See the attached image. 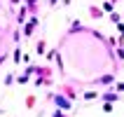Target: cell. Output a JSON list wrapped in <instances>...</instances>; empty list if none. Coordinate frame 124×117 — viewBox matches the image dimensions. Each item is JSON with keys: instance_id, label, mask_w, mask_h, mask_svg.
<instances>
[{"instance_id": "1", "label": "cell", "mask_w": 124, "mask_h": 117, "mask_svg": "<svg viewBox=\"0 0 124 117\" xmlns=\"http://www.w3.org/2000/svg\"><path fill=\"white\" fill-rule=\"evenodd\" d=\"M52 101H54L56 110H61V112H68L70 108H73V101H68V98L63 96L61 91H59V94H52Z\"/></svg>"}, {"instance_id": "2", "label": "cell", "mask_w": 124, "mask_h": 117, "mask_svg": "<svg viewBox=\"0 0 124 117\" xmlns=\"http://www.w3.org/2000/svg\"><path fill=\"white\" fill-rule=\"evenodd\" d=\"M115 80H117V73H103V75L94 77L91 84H94V87H108V84H112Z\"/></svg>"}, {"instance_id": "3", "label": "cell", "mask_w": 124, "mask_h": 117, "mask_svg": "<svg viewBox=\"0 0 124 117\" xmlns=\"http://www.w3.org/2000/svg\"><path fill=\"white\" fill-rule=\"evenodd\" d=\"M98 98H101L103 103H117V101H122L124 96H122V94H117L115 89H105V91L98 94Z\"/></svg>"}, {"instance_id": "4", "label": "cell", "mask_w": 124, "mask_h": 117, "mask_svg": "<svg viewBox=\"0 0 124 117\" xmlns=\"http://www.w3.org/2000/svg\"><path fill=\"white\" fill-rule=\"evenodd\" d=\"M35 26H38V16H31V21H28L26 26H23V35L28 38V35L33 33V28H35Z\"/></svg>"}, {"instance_id": "5", "label": "cell", "mask_w": 124, "mask_h": 117, "mask_svg": "<svg viewBox=\"0 0 124 117\" xmlns=\"http://www.w3.org/2000/svg\"><path fill=\"white\" fill-rule=\"evenodd\" d=\"M89 14L94 16V19H103V16H105L103 9H101V7H96V5H89Z\"/></svg>"}, {"instance_id": "6", "label": "cell", "mask_w": 124, "mask_h": 117, "mask_svg": "<svg viewBox=\"0 0 124 117\" xmlns=\"http://www.w3.org/2000/svg\"><path fill=\"white\" fill-rule=\"evenodd\" d=\"M101 9H103V14L108 16V14H112V12H115V5H112L110 0H108V2H103V7H101Z\"/></svg>"}, {"instance_id": "7", "label": "cell", "mask_w": 124, "mask_h": 117, "mask_svg": "<svg viewBox=\"0 0 124 117\" xmlns=\"http://www.w3.org/2000/svg\"><path fill=\"white\" fill-rule=\"evenodd\" d=\"M75 31H84V26L80 23V21H73V23H70V31H68V35H73Z\"/></svg>"}, {"instance_id": "8", "label": "cell", "mask_w": 124, "mask_h": 117, "mask_svg": "<svg viewBox=\"0 0 124 117\" xmlns=\"http://www.w3.org/2000/svg\"><path fill=\"white\" fill-rule=\"evenodd\" d=\"M82 98H84V101H96V98H98V91H84Z\"/></svg>"}, {"instance_id": "9", "label": "cell", "mask_w": 124, "mask_h": 117, "mask_svg": "<svg viewBox=\"0 0 124 117\" xmlns=\"http://www.w3.org/2000/svg\"><path fill=\"white\" fill-rule=\"evenodd\" d=\"M115 54H117V61H124V47H122V45L115 47Z\"/></svg>"}, {"instance_id": "10", "label": "cell", "mask_w": 124, "mask_h": 117, "mask_svg": "<svg viewBox=\"0 0 124 117\" xmlns=\"http://www.w3.org/2000/svg\"><path fill=\"white\" fill-rule=\"evenodd\" d=\"M108 19H110V21H112V23H115V26H117L119 21H122V16H119V14H117V12H112V14H108Z\"/></svg>"}, {"instance_id": "11", "label": "cell", "mask_w": 124, "mask_h": 117, "mask_svg": "<svg viewBox=\"0 0 124 117\" xmlns=\"http://www.w3.org/2000/svg\"><path fill=\"white\" fill-rule=\"evenodd\" d=\"M45 49H47V45H45V40H40L38 47H35V52H38V54H45Z\"/></svg>"}, {"instance_id": "12", "label": "cell", "mask_w": 124, "mask_h": 117, "mask_svg": "<svg viewBox=\"0 0 124 117\" xmlns=\"http://www.w3.org/2000/svg\"><path fill=\"white\" fill-rule=\"evenodd\" d=\"M23 19H26V7H21L19 16H16V21H19V23H23Z\"/></svg>"}, {"instance_id": "13", "label": "cell", "mask_w": 124, "mask_h": 117, "mask_svg": "<svg viewBox=\"0 0 124 117\" xmlns=\"http://www.w3.org/2000/svg\"><path fill=\"white\" fill-rule=\"evenodd\" d=\"M115 108H112V103H103V112H112Z\"/></svg>"}, {"instance_id": "14", "label": "cell", "mask_w": 124, "mask_h": 117, "mask_svg": "<svg viewBox=\"0 0 124 117\" xmlns=\"http://www.w3.org/2000/svg\"><path fill=\"white\" fill-rule=\"evenodd\" d=\"M12 82H14V75H12V73H9V75L5 77V84H12Z\"/></svg>"}, {"instance_id": "15", "label": "cell", "mask_w": 124, "mask_h": 117, "mask_svg": "<svg viewBox=\"0 0 124 117\" xmlns=\"http://www.w3.org/2000/svg\"><path fill=\"white\" fill-rule=\"evenodd\" d=\"M52 117H68V115H66V112H61V110H54V115H52Z\"/></svg>"}, {"instance_id": "16", "label": "cell", "mask_w": 124, "mask_h": 117, "mask_svg": "<svg viewBox=\"0 0 124 117\" xmlns=\"http://www.w3.org/2000/svg\"><path fill=\"white\" fill-rule=\"evenodd\" d=\"M5 61V52H0V63Z\"/></svg>"}, {"instance_id": "17", "label": "cell", "mask_w": 124, "mask_h": 117, "mask_svg": "<svg viewBox=\"0 0 124 117\" xmlns=\"http://www.w3.org/2000/svg\"><path fill=\"white\" fill-rule=\"evenodd\" d=\"M110 2H112V5H115V2H117V0H110Z\"/></svg>"}]
</instances>
